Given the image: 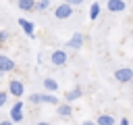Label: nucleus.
<instances>
[{
	"label": "nucleus",
	"instance_id": "obj_1",
	"mask_svg": "<svg viewBox=\"0 0 133 125\" xmlns=\"http://www.w3.org/2000/svg\"><path fill=\"white\" fill-rule=\"evenodd\" d=\"M8 119H10L15 125L25 119V104H23V100H15V102H12V106H10V110H8Z\"/></svg>",
	"mask_w": 133,
	"mask_h": 125
},
{
	"label": "nucleus",
	"instance_id": "obj_2",
	"mask_svg": "<svg viewBox=\"0 0 133 125\" xmlns=\"http://www.w3.org/2000/svg\"><path fill=\"white\" fill-rule=\"evenodd\" d=\"M73 15H75V6L66 4V2H60V4L54 8V19H58V21H66V19H71Z\"/></svg>",
	"mask_w": 133,
	"mask_h": 125
},
{
	"label": "nucleus",
	"instance_id": "obj_3",
	"mask_svg": "<svg viewBox=\"0 0 133 125\" xmlns=\"http://www.w3.org/2000/svg\"><path fill=\"white\" fill-rule=\"evenodd\" d=\"M8 96H12V98H17V100H21L23 96H25V83L21 81V79H8Z\"/></svg>",
	"mask_w": 133,
	"mask_h": 125
},
{
	"label": "nucleus",
	"instance_id": "obj_4",
	"mask_svg": "<svg viewBox=\"0 0 133 125\" xmlns=\"http://www.w3.org/2000/svg\"><path fill=\"white\" fill-rule=\"evenodd\" d=\"M66 60H69L66 50H62V48H54V50L50 52V65H52V67H64Z\"/></svg>",
	"mask_w": 133,
	"mask_h": 125
},
{
	"label": "nucleus",
	"instance_id": "obj_5",
	"mask_svg": "<svg viewBox=\"0 0 133 125\" xmlns=\"http://www.w3.org/2000/svg\"><path fill=\"white\" fill-rule=\"evenodd\" d=\"M112 77H114L118 83H131V81H133V69H131V67H118Z\"/></svg>",
	"mask_w": 133,
	"mask_h": 125
},
{
	"label": "nucleus",
	"instance_id": "obj_6",
	"mask_svg": "<svg viewBox=\"0 0 133 125\" xmlns=\"http://www.w3.org/2000/svg\"><path fill=\"white\" fill-rule=\"evenodd\" d=\"M17 69V63L8 56V54H0V77L2 75H8Z\"/></svg>",
	"mask_w": 133,
	"mask_h": 125
},
{
	"label": "nucleus",
	"instance_id": "obj_7",
	"mask_svg": "<svg viewBox=\"0 0 133 125\" xmlns=\"http://www.w3.org/2000/svg\"><path fill=\"white\" fill-rule=\"evenodd\" d=\"M17 23H19V27L23 29V33H25L29 40H35V25H33L29 19H25V17H19V21H17Z\"/></svg>",
	"mask_w": 133,
	"mask_h": 125
},
{
	"label": "nucleus",
	"instance_id": "obj_8",
	"mask_svg": "<svg viewBox=\"0 0 133 125\" xmlns=\"http://www.w3.org/2000/svg\"><path fill=\"white\" fill-rule=\"evenodd\" d=\"M83 42H85V35H83L81 31H75V33L69 38V42H66L64 46H66L69 50H79V48L83 46Z\"/></svg>",
	"mask_w": 133,
	"mask_h": 125
},
{
	"label": "nucleus",
	"instance_id": "obj_9",
	"mask_svg": "<svg viewBox=\"0 0 133 125\" xmlns=\"http://www.w3.org/2000/svg\"><path fill=\"white\" fill-rule=\"evenodd\" d=\"M81 96H83V90H81V85H75V88H71V90H66V92H64V102L73 104V102H77Z\"/></svg>",
	"mask_w": 133,
	"mask_h": 125
},
{
	"label": "nucleus",
	"instance_id": "obj_10",
	"mask_svg": "<svg viewBox=\"0 0 133 125\" xmlns=\"http://www.w3.org/2000/svg\"><path fill=\"white\" fill-rule=\"evenodd\" d=\"M106 8H108V12H125L127 2L125 0H106Z\"/></svg>",
	"mask_w": 133,
	"mask_h": 125
},
{
	"label": "nucleus",
	"instance_id": "obj_11",
	"mask_svg": "<svg viewBox=\"0 0 133 125\" xmlns=\"http://www.w3.org/2000/svg\"><path fill=\"white\" fill-rule=\"evenodd\" d=\"M56 115L62 117V119H71V117H73V104H69V102H60V104L56 106Z\"/></svg>",
	"mask_w": 133,
	"mask_h": 125
},
{
	"label": "nucleus",
	"instance_id": "obj_12",
	"mask_svg": "<svg viewBox=\"0 0 133 125\" xmlns=\"http://www.w3.org/2000/svg\"><path fill=\"white\" fill-rule=\"evenodd\" d=\"M42 85H44V90L50 92V94H56V92H58V81H56L54 77H44V79H42Z\"/></svg>",
	"mask_w": 133,
	"mask_h": 125
},
{
	"label": "nucleus",
	"instance_id": "obj_13",
	"mask_svg": "<svg viewBox=\"0 0 133 125\" xmlns=\"http://www.w3.org/2000/svg\"><path fill=\"white\" fill-rule=\"evenodd\" d=\"M39 104H50V106H58L60 102H58V96H54V94H50V92H44V94H39Z\"/></svg>",
	"mask_w": 133,
	"mask_h": 125
},
{
	"label": "nucleus",
	"instance_id": "obj_14",
	"mask_svg": "<svg viewBox=\"0 0 133 125\" xmlns=\"http://www.w3.org/2000/svg\"><path fill=\"white\" fill-rule=\"evenodd\" d=\"M96 123H98V125H116L118 121H116L110 113H100V115L96 117Z\"/></svg>",
	"mask_w": 133,
	"mask_h": 125
},
{
	"label": "nucleus",
	"instance_id": "obj_15",
	"mask_svg": "<svg viewBox=\"0 0 133 125\" xmlns=\"http://www.w3.org/2000/svg\"><path fill=\"white\" fill-rule=\"evenodd\" d=\"M35 2L37 0H17V8L21 12H33L35 10Z\"/></svg>",
	"mask_w": 133,
	"mask_h": 125
},
{
	"label": "nucleus",
	"instance_id": "obj_16",
	"mask_svg": "<svg viewBox=\"0 0 133 125\" xmlns=\"http://www.w3.org/2000/svg\"><path fill=\"white\" fill-rule=\"evenodd\" d=\"M87 17H89V21H96V19L100 17V2H91V6H89V12H87Z\"/></svg>",
	"mask_w": 133,
	"mask_h": 125
},
{
	"label": "nucleus",
	"instance_id": "obj_17",
	"mask_svg": "<svg viewBox=\"0 0 133 125\" xmlns=\"http://www.w3.org/2000/svg\"><path fill=\"white\" fill-rule=\"evenodd\" d=\"M50 8V0H37L35 2V10L37 12H44V10H48Z\"/></svg>",
	"mask_w": 133,
	"mask_h": 125
},
{
	"label": "nucleus",
	"instance_id": "obj_18",
	"mask_svg": "<svg viewBox=\"0 0 133 125\" xmlns=\"http://www.w3.org/2000/svg\"><path fill=\"white\" fill-rule=\"evenodd\" d=\"M8 38H10V33H8L6 29H0V46H4V44L8 42Z\"/></svg>",
	"mask_w": 133,
	"mask_h": 125
},
{
	"label": "nucleus",
	"instance_id": "obj_19",
	"mask_svg": "<svg viewBox=\"0 0 133 125\" xmlns=\"http://www.w3.org/2000/svg\"><path fill=\"white\" fill-rule=\"evenodd\" d=\"M6 102H8V92L0 90V108H2V106H6Z\"/></svg>",
	"mask_w": 133,
	"mask_h": 125
},
{
	"label": "nucleus",
	"instance_id": "obj_20",
	"mask_svg": "<svg viewBox=\"0 0 133 125\" xmlns=\"http://www.w3.org/2000/svg\"><path fill=\"white\" fill-rule=\"evenodd\" d=\"M27 100H29L31 104H39V94H37V92H33V94H29V96H27Z\"/></svg>",
	"mask_w": 133,
	"mask_h": 125
},
{
	"label": "nucleus",
	"instance_id": "obj_21",
	"mask_svg": "<svg viewBox=\"0 0 133 125\" xmlns=\"http://www.w3.org/2000/svg\"><path fill=\"white\" fill-rule=\"evenodd\" d=\"M62 2H66V4H71V6H75V8H77V6H81L85 0H62Z\"/></svg>",
	"mask_w": 133,
	"mask_h": 125
},
{
	"label": "nucleus",
	"instance_id": "obj_22",
	"mask_svg": "<svg viewBox=\"0 0 133 125\" xmlns=\"http://www.w3.org/2000/svg\"><path fill=\"white\" fill-rule=\"evenodd\" d=\"M116 125H131V123H129V119H127V117H123V119H118V123H116Z\"/></svg>",
	"mask_w": 133,
	"mask_h": 125
},
{
	"label": "nucleus",
	"instance_id": "obj_23",
	"mask_svg": "<svg viewBox=\"0 0 133 125\" xmlns=\"http://www.w3.org/2000/svg\"><path fill=\"white\" fill-rule=\"evenodd\" d=\"M81 125H98V123H96V119H94V121H91V119H85Z\"/></svg>",
	"mask_w": 133,
	"mask_h": 125
},
{
	"label": "nucleus",
	"instance_id": "obj_24",
	"mask_svg": "<svg viewBox=\"0 0 133 125\" xmlns=\"http://www.w3.org/2000/svg\"><path fill=\"white\" fill-rule=\"evenodd\" d=\"M0 125H15V123H12L10 119H2V121H0Z\"/></svg>",
	"mask_w": 133,
	"mask_h": 125
},
{
	"label": "nucleus",
	"instance_id": "obj_25",
	"mask_svg": "<svg viewBox=\"0 0 133 125\" xmlns=\"http://www.w3.org/2000/svg\"><path fill=\"white\" fill-rule=\"evenodd\" d=\"M42 63H44V54H42V52H37V65H42Z\"/></svg>",
	"mask_w": 133,
	"mask_h": 125
},
{
	"label": "nucleus",
	"instance_id": "obj_26",
	"mask_svg": "<svg viewBox=\"0 0 133 125\" xmlns=\"http://www.w3.org/2000/svg\"><path fill=\"white\" fill-rule=\"evenodd\" d=\"M35 125H52V123H50V121H37Z\"/></svg>",
	"mask_w": 133,
	"mask_h": 125
},
{
	"label": "nucleus",
	"instance_id": "obj_27",
	"mask_svg": "<svg viewBox=\"0 0 133 125\" xmlns=\"http://www.w3.org/2000/svg\"><path fill=\"white\" fill-rule=\"evenodd\" d=\"M131 85H133V81H131Z\"/></svg>",
	"mask_w": 133,
	"mask_h": 125
},
{
	"label": "nucleus",
	"instance_id": "obj_28",
	"mask_svg": "<svg viewBox=\"0 0 133 125\" xmlns=\"http://www.w3.org/2000/svg\"><path fill=\"white\" fill-rule=\"evenodd\" d=\"M125 2H127V0H125Z\"/></svg>",
	"mask_w": 133,
	"mask_h": 125
}]
</instances>
